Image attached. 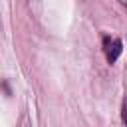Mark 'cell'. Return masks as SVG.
Segmentation results:
<instances>
[{
	"instance_id": "6da1fadb",
	"label": "cell",
	"mask_w": 127,
	"mask_h": 127,
	"mask_svg": "<svg viewBox=\"0 0 127 127\" xmlns=\"http://www.w3.org/2000/svg\"><path fill=\"white\" fill-rule=\"evenodd\" d=\"M103 44H105L107 62H109V64H113V62L119 58V54H121V40H109V38H105V40H103Z\"/></svg>"
},
{
	"instance_id": "7a4b0ae2",
	"label": "cell",
	"mask_w": 127,
	"mask_h": 127,
	"mask_svg": "<svg viewBox=\"0 0 127 127\" xmlns=\"http://www.w3.org/2000/svg\"><path fill=\"white\" fill-rule=\"evenodd\" d=\"M121 115H123V123H125V127H127V99L123 101V109H121Z\"/></svg>"
}]
</instances>
